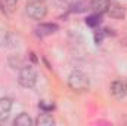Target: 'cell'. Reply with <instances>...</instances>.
I'll use <instances>...</instances> for the list:
<instances>
[{"mask_svg": "<svg viewBox=\"0 0 127 126\" xmlns=\"http://www.w3.org/2000/svg\"><path fill=\"white\" fill-rule=\"evenodd\" d=\"M86 24H87L89 27H96V25H99V24H100V18H99V15L96 13V15H92V16H87Z\"/></svg>", "mask_w": 127, "mask_h": 126, "instance_id": "cell-11", "label": "cell"}, {"mask_svg": "<svg viewBox=\"0 0 127 126\" xmlns=\"http://www.w3.org/2000/svg\"><path fill=\"white\" fill-rule=\"evenodd\" d=\"M6 3L9 4V7H13V6L18 3V0H6Z\"/></svg>", "mask_w": 127, "mask_h": 126, "instance_id": "cell-13", "label": "cell"}, {"mask_svg": "<svg viewBox=\"0 0 127 126\" xmlns=\"http://www.w3.org/2000/svg\"><path fill=\"white\" fill-rule=\"evenodd\" d=\"M10 110H12V99L10 98H0V122H3L9 117Z\"/></svg>", "mask_w": 127, "mask_h": 126, "instance_id": "cell-6", "label": "cell"}, {"mask_svg": "<svg viewBox=\"0 0 127 126\" xmlns=\"http://www.w3.org/2000/svg\"><path fill=\"white\" fill-rule=\"evenodd\" d=\"M111 92L115 98H124L127 95V82L124 80H115L111 85Z\"/></svg>", "mask_w": 127, "mask_h": 126, "instance_id": "cell-5", "label": "cell"}, {"mask_svg": "<svg viewBox=\"0 0 127 126\" xmlns=\"http://www.w3.org/2000/svg\"><path fill=\"white\" fill-rule=\"evenodd\" d=\"M38 108H41L43 111L49 113V111H52V110L55 108V105H53L52 102H47V101H40V102H38Z\"/></svg>", "mask_w": 127, "mask_h": 126, "instance_id": "cell-12", "label": "cell"}, {"mask_svg": "<svg viewBox=\"0 0 127 126\" xmlns=\"http://www.w3.org/2000/svg\"><path fill=\"white\" fill-rule=\"evenodd\" d=\"M16 126H31L34 122L31 120V117L27 114V113H21L16 119H15V122H13Z\"/></svg>", "mask_w": 127, "mask_h": 126, "instance_id": "cell-10", "label": "cell"}, {"mask_svg": "<svg viewBox=\"0 0 127 126\" xmlns=\"http://www.w3.org/2000/svg\"><path fill=\"white\" fill-rule=\"evenodd\" d=\"M89 85H90L89 77L83 71H74L68 77V86L74 92H83V91H86L89 88Z\"/></svg>", "mask_w": 127, "mask_h": 126, "instance_id": "cell-1", "label": "cell"}, {"mask_svg": "<svg viewBox=\"0 0 127 126\" xmlns=\"http://www.w3.org/2000/svg\"><path fill=\"white\" fill-rule=\"evenodd\" d=\"M35 31L38 36H49V34H52V33L58 31V25L56 24H40L37 28H35Z\"/></svg>", "mask_w": 127, "mask_h": 126, "instance_id": "cell-8", "label": "cell"}, {"mask_svg": "<svg viewBox=\"0 0 127 126\" xmlns=\"http://www.w3.org/2000/svg\"><path fill=\"white\" fill-rule=\"evenodd\" d=\"M53 123H55V120H53L52 116L47 114L46 111H44L43 114H38V117H37V120H35V125H38V126H52Z\"/></svg>", "mask_w": 127, "mask_h": 126, "instance_id": "cell-9", "label": "cell"}, {"mask_svg": "<svg viewBox=\"0 0 127 126\" xmlns=\"http://www.w3.org/2000/svg\"><path fill=\"white\" fill-rule=\"evenodd\" d=\"M109 3H111L109 0H92L90 1V7H92V10L95 13L100 15V13H106Z\"/></svg>", "mask_w": 127, "mask_h": 126, "instance_id": "cell-7", "label": "cell"}, {"mask_svg": "<svg viewBox=\"0 0 127 126\" xmlns=\"http://www.w3.org/2000/svg\"><path fill=\"white\" fill-rule=\"evenodd\" d=\"M18 82L22 88H27V89H31L34 88V85L37 83V73L32 67H24L21 68L19 71V77H18Z\"/></svg>", "mask_w": 127, "mask_h": 126, "instance_id": "cell-3", "label": "cell"}, {"mask_svg": "<svg viewBox=\"0 0 127 126\" xmlns=\"http://www.w3.org/2000/svg\"><path fill=\"white\" fill-rule=\"evenodd\" d=\"M106 13H108L111 18H114V19H123L124 15H126V10H124V7H123L121 4H118V3H115V1H111L109 6H108Z\"/></svg>", "mask_w": 127, "mask_h": 126, "instance_id": "cell-4", "label": "cell"}, {"mask_svg": "<svg viewBox=\"0 0 127 126\" xmlns=\"http://www.w3.org/2000/svg\"><path fill=\"white\" fill-rule=\"evenodd\" d=\"M25 12H27V15H28L31 19L40 21V19H43V18L46 16L47 7H46V4H44L43 1H40V0H31V1L27 3Z\"/></svg>", "mask_w": 127, "mask_h": 126, "instance_id": "cell-2", "label": "cell"}]
</instances>
